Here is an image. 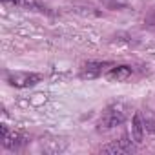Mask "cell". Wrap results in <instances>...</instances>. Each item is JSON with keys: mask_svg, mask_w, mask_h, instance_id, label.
I'll return each instance as SVG.
<instances>
[{"mask_svg": "<svg viewBox=\"0 0 155 155\" xmlns=\"http://www.w3.org/2000/svg\"><path fill=\"white\" fill-rule=\"evenodd\" d=\"M128 117V108L126 104L122 102H115L111 106H108L102 113V117L99 119L97 126H99V131H108L115 126H120Z\"/></svg>", "mask_w": 155, "mask_h": 155, "instance_id": "1", "label": "cell"}, {"mask_svg": "<svg viewBox=\"0 0 155 155\" xmlns=\"http://www.w3.org/2000/svg\"><path fill=\"white\" fill-rule=\"evenodd\" d=\"M42 81L40 73H28V71H15V73H8V82L13 88H33Z\"/></svg>", "mask_w": 155, "mask_h": 155, "instance_id": "2", "label": "cell"}, {"mask_svg": "<svg viewBox=\"0 0 155 155\" xmlns=\"http://www.w3.org/2000/svg\"><path fill=\"white\" fill-rule=\"evenodd\" d=\"M0 135H2V144H4L8 150H18L20 146H24V144H26V137H24L22 133L9 131L6 124L0 128Z\"/></svg>", "mask_w": 155, "mask_h": 155, "instance_id": "3", "label": "cell"}, {"mask_svg": "<svg viewBox=\"0 0 155 155\" xmlns=\"http://www.w3.org/2000/svg\"><path fill=\"white\" fill-rule=\"evenodd\" d=\"M102 153H130V151H133V140H131V137L130 135H122L119 140H113L111 144H106V146H102V150H101Z\"/></svg>", "mask_w": 155, "mask_h": 155, "instance_id": "4", "label": "cell"}, {"mask_svg": "<svg viewBox=\"0 0 155 155\" xmlns=\"http://www.w3.org/2000/svg\"><path fill=\"white\" fill-rule=\"evenodd\" d=\"M108 66L110 64H106V62H88L81 71V79L93 81V79H97V77H101L104 73V68H108Z\"/></svg>", "mask_w": 155, "mask_h": 155, "instance_id": "5", "label": "cell"}, {"mask_svg": "<svg viewBox=\"0 0 155 155\" xmlns=\"http://www.w3.org/2000/svg\"><path fill=\"white\" fill-rule=\"evenodd\" d=\"M144 133H146V128L142 124V119H140V111L133 113L131 117V128H130V137L135 144H140L142 139H144Z\"/></svg>", "mask_w": 155, "mask_h": 155, "instance_id": "6", "label": "cell"}, {"mask_svg": "<svg viewBox=\"0 0 155 155\" xmlns=\"http://www.w3.org/2000/svg\"><path fill=\"white\" fill-rule=\"evenodd\" d=\"M131 73L133 71H131L130 66H113V68H110L106 77L110 81H113V82H124V81H128L131 77Z\"/></svg>", "mask_w": 155, "mask_h": 155, "instance_id": "7", "label": "cell"}, {"mask_svg": "<svg viewBox=\"0 0 155 155\" xmlns=\"http://www.w3.org/2000/svg\"><path fill=\"white\" fill-rule=\"evenodd\" d=\"M66 146H68V142H66V140H58V139L42 140V148H44V151H48V153H60V151L66 150Z\"/></svg>", "mask_w": 155, "mask_h": 155, "instance_id": "8", "label": "cell"}, {"mask_svg": "<svg viewBox=\"0 0 155 155\" xmlns=\"http://www.w3.org/2000/svg\"><path fill=\"white\" fill-rule=\"evenodd\" d=\"M140 119H142V124H144L146 131L155 133V111L153 110H144V111H140Z\"/></svg>", "mask_w": 155, "mask_h": 155, "instance_id": "9", "label": "cell"}, {"mask_svg": "<svg viewBox=\"0 0 155 155\" xmlns=\"http://www.w3.org/2000/svg\"><path fill=\"white\" fill-rule=\"evenodd\" d=\"M18 6L26 8V9H33V11H40V13H49V9L38 2V0H18Z\"/></svg>", "mask_w": 155, "mask_h": 155, "instance_id": "10", "label": "cell"}, {"mask_svg": "<svg viewBox=\"0 0 155 155\" xmlns=\"http://www.w3.org/2000/svg\"><path fill=\"white\" fill-rule=\"evenodd\" d=\"M108 9H122L130 4V0H102Z\"/></svg>", "mask_w": 155, "mask_h": 155, "instance_id": "11", "label": "cell"}, {"mask_svg": "<svg viewBox=\"0 0 155 155\" xmlns=\"http://www.w3.org/2000/svg\"><path fill=\"white\" fill-rule=\"evenodd\" d=\"M146 22H148L150 26H155V11H153L151 15H148V18H146Z\"/></svg>", "mask_w": 155, "mask_h": 155, "instance_id": "12", "label": "cell"}, {"mask_svg": "<svg viewBox=\"0 0 155 155\" xmlns=\"http://www.w3.org/2000/svg\"><path fill=\"white\" fill-rule=\"evenodd\" d=\"M2 4H6V6H18V0H2Z\"/></svg>", "mask_w": 155, "mask_h": 155, "instance_id": "13", "label": "cell"}]
</instances>
